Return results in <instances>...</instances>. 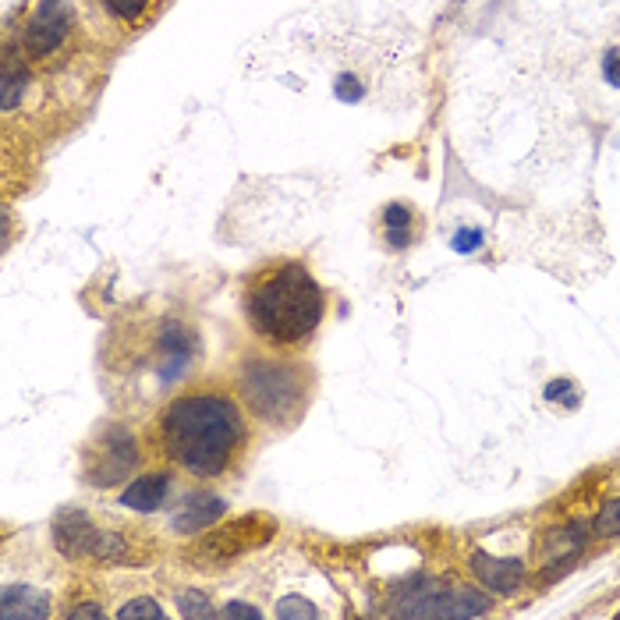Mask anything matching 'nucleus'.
Masks as SVG:
<instances>
[{
	"mask_svg": "<svg viewBox=\"0 0 620 620\" xmlns=\"http://www.w3.org/2000/svg\"><path fill=\"white\" fill-rule=\"evenodd\" d=\"M248 419L238 394L220 383H195L174 394L149 422L156 458L192 479H227L248 454Z\"/></svg>",
	"mask_w": 620,
	"mask_h": 620,
	"instance_id": "obj_1",
	"label": "nucleus"
},
{
	"mask_svg": "<svg viewBox=\"0 0 620 620\" xmlns=\"http://www.w3.org/2000/svg\"><path fill=\"white\" fill-rule=\"evenodd\" d=\"M326 316V291L298 259H270L241 284V319L263 348L302 351Z\"/></svg>",
	"mask_w": 620,
	"mask_h": 620,
	"instance_id": "obj_2",
	"label": "nucleus"
},
{
	"mask_svg": "<svg viewBox=\"0 0 620 620\" xmlns=\"http://www.w3.org/2000/svg\"><path fill=\"white\" fill-rule=\"evenodd\" d=\"M312 390V365L295 351H245L234 365V394L259 426L295 429L309 411Z\"/></svg>",
	"mask_w": 620,
	"mask_h": 620,
	"instance_id": "obj_3",
	"label": "nucleus"
},
{
	"mask_svg": "<svg viewBox=\"0 0 620 620\" xmlns=\"http://www.w3.org/2000/svg\"><path fill=\"white\" fill-rule=\"evenodd\" d=\"M277 535V521L266 514H245V518H231L224 525H213L206 532L195 535V543L185 550V564L195 571H220L231 567L234 560L248 557L252 550H263Z\"/></svg>",
	"mask_w": 620,
	"mask_h": 620,
	"instance_id": "obj_4",
	"label": "nucleus"
},
{
	"mask_svg": "<svg viewBox=\"0 0 620 620\" xmlns=\"http://www.w3.org/2000/svg\"><path fill=\"white\" fill-rule=\"evenodd\" d=\"M142 465V443L124 422H107L82 447V482L93 489H114L132 482Z\"/></svg>",
	"mask_w": 620,
	"mask_h": 620,
	"instance_id": "obj_5",
	"label": "nucleus"
},
{
	"mask_svg": "<svg viewBox=\"0 0 620 620\" xmlns=\"http://www.w3.org/2000/svg\"><path fill=\"white\" fill-rule=\"evenodd\" d=\"M149 341H153V369L160 387H174L178 380H185L202 358L199 330L181 316H163L153 326Z\"/></svg>",
	"mask_w": 620,
	"mask_h": 620,
	"instance_id": "obj_6",
	"label": "nucleus"
},
{
	"mask_svg": "<svg viewBox=\"0 0 620 620\" xmlns=\"http://www.w3.org/2000/svg\"><path fill=\"white\" fill-rule=\"evenodd\" d=\"M75 0H39L22 29V54L32 61H47L68 43L75 32Z\"/></svg>",
	"mask_w": 620,
	"mask_h": 620,
	"instance_id": "obj_7",
	"label": "nucleus"
},
{
	"mask_svg": "<svg viewBox=\"0 0 620 620\" xmlns=\"http://www.w3.org/2000/svg\"><path fill=\"white\" fill-rule=\"evenodd\" d=\"M465 571L475 585H482L486 592H493L496 599H511L532 578V567L521 557H493L486 550H472L465 560Z\"/></svg>",
	"mask_w": 620,
	"mask_h": 620,
	"instance_id": "obj_8",
	"label": "nucleus"
},
{
	"mask_svg": "<svg viewBox=\"0 0 620 620\" xmlns=\"http://www.w3.org/2000/svg\"><path fill=\"white\" fill-rule=\"evenodd\" d=\"M50 535H54V546H57V553H61V557L89 560V553H93V543H96V535H100V528H96V521L89 518L86 511H78V507H64V511H57Z\"/></svg>",
	"mask_w": 620,
	"mask_h": 620,
	"instance_id": "obj_9",
	"label": "nucleus"
},
{
	"mask_svg": "<svg viewBox=\"0 0 620 620\" xmlns=\"http://www.w3.org/2000/svg\"><path fill=\"white\" fill-rule=\"evenodd\" d=\"M592 543V525L585 518H571L564 525H553L539 535V560H560V557H582Z\"/></svg>",
	"mask_w": 620,
	"mask_h": 620,
	"instance_id": "obj_10",
	"label": "nucleus"
},
{
	"mask_svg": "<svg viewBox=\"0 0 620 620\" xmlns=\"http://www.w3.org/2000/svg\"><path fill=\"white\" fill-rule=\"evenodd\" d=\"M227 518V500L217 493H192L181 504V511L174 514L171 528L178 535H188V539H195L199 532H206V528H213L217 521Z\"/></svg>",
	"mask_w": 620,
	"mask_h": 620,
	"instance_id": "obj_11",
	"label": "nucleus"
},
{
	"mask_svg": "<svg viewBox=\"0 0 620 620\" xmlns=\"http://www.w3.org/2000/svg\"><path fill=\"white\" fill-rule=\"evenodd\" d=\"M167 496H171V472L156 468V472L135 475V479L121 489L117 504L128 507V511H135V514H156L163 504H167Z\"/></svg>",
	"mask_w": 620,
	"mask_h": 620,
	"instance_id": "obj_12",
	"label": "nucleus"
},
{
	"mask_svg": "<svg viewBox=\"0 0 620 620\" xmlns=\"http://www.w3.org/2000/svg\"><path fill=\"white\" fill-rule=\"evenodd\" d=\"M54 613L50 596L32 585H4L0 592V617L4 620H47Z\"/></svg>",
	"mask_w": 620,
	"mask_h": 620,
	"instance_id": "obj_13",
	"label": "nucleus"
},
{
	"mask_svg": "<svg viewBox=\"0 0 620 620\" xmlns=\"http://www.w3.org/2000/svg\"><path fill=\"white\" fill-rule=\"evenodd\" d=\"M380 227H383V241H387L390 252H408V248L419 241V217H415V210L401 199L383 206Z\"/></svg>",
	"mask_w": 620,
	"mask_h": 620,
	"instance_id": "obj_14",
	"label": "nucleus"
},
{
	"mask_svg": "<svg viewBox=\"0 0 620 620\" xmlns=\"http://www.w3.org/2000/svg\"><path fill=\"white\" fill-rule=\"evenodd\" d=\"M25 93H29V68H25V57L8 50V54H4V71H0V110H4V114H15L25 103Z\"/></svg>",
	"mask_w": 620,
	"mask_h": 620,
	"instance_id": "obj_15",
	"label": "nucleus"
},
{
	"mask_svg": "<svg viewBox=\"0 0 620 620\" xmlns=\"http://www.w3.org/2000/svg\"><path fill=\"white\" fill-rule=\"evenodd\" d=\"M89 560H93V564H110V567L132 564L135 550H132V543H128V539H124L121 532H103V528H100V535H96V543H93V553H89Z\"/></svg>",
	"mask_w": 620,
	"mask_h": 620,
	"instance_id": "obj_16",
	"label": "nucleus"
},
{
	"mask_svg": "<svg viewBox=\"0 0 620 620\" xmlns=\"http://www.w3.org/2000/svg\"><path fill=\"white\" fill-rule=\"evenodd\" d=\"M543 401L553 404V408H567V411H578L582 408V387L567 376H553V380L543 383Z\"/></svg>",
	"mask_w": 620,
	"mask_h": 620,
	"instance_id": "obj_17",
	"label": "nucleus"
},
{
	"mask_svg": "<svg viewBox=\"0 0 620 620\" xmlns=\"http://www.w3.org/2000/svg\"><path fill=\"white\" fill-rule=\"evenodd\" d=\"M592 539H620V496L603 500L596 511V518H589Z\"/></svg>",
	"mask_w": 620,
	"mask_h": 620,
	"instance_id": "obj_18",
	"label": "nucleus"
},
{
	"mask_svg": "<svg viewBox=\"0 0 620 620\" xmlns=\"http://www.w3.org/2000/svg\"><path fill=\"white\" fill-rule=\"evenodd\" d=\"M174 599H178V613L185 620H213V617H220V610H213L210 596H206V592H199V589H181Z\"/></svg>",
	"mask_w": 620,
	"mask_h": 620,
	"instance_id": "obj_19",
	"label": "nucleus"
},
{
	"mask_svg": "<svg viewBox=\"0 0 620 620\" xmlns=\"http://www.w3.org/2000/svg\"><path fill=\"white\" fill-rule=\"evenodd\" d=\"M117 617L121 620H163L167 617V610H163L153 596H135L117 610Z\"/></svg>",
	"mask_w": 620,
	"mask_h": 620,
	"instance_id": "obj_20",
	"label": "nucleus"
},
{
	"mask_svg": "<svg viewBox=\"0 0 620 620\" xmlns=\"http://www.w3.org/2000/svg\"><path fill=\"white\" fill-rule=\"evenodd\" d=\"M482 245H486V231L475 224H461L450 234V252H458V256H475Z\"/></svg>",
	"mask_w": 620,
	"mask_h": 620,
	"instance_id": "obj_21",
	"label": "nucleus"
},
{
	"mask_svg": "<svg viewBox=\"0 0 620 620\" xmlns=\"http://www.w3.org/2000/svg\"><path fill=\"white\" fill-rule=\"evenodd\" d=\"M103 11L124 25H135L149 11V0H100Z\"/></svg>",
	"mask_w": 620,
	"mask_h": 620,
	"instance_id": "obj_22",
	"label": "nucleus"
},
{
	"mask_svg": "<svg viewBox=\"0 0 620 620\" xmlns=\"http://www.w3.org/2000/svg\"><path fill=\"white\" fill-rule=\"evenodd\" d=\"M277 620H309V617H319V610L309 603L305 596H298V592H291V596H280L277 603Z\"/></svg>",
	"mask_w": 620,
	"mask_h": 620,
	"instance_id": "obj_23",
	"label": "nucleus"
},
{
	"mask_svg": "<svg viewBox=\"0 0 620 620\" xmlns=\"http://www.w3.org/2000/svg\"><path fill=\"white\" fill-rule=\"evenodd\" d=\"M334 96L341 103H362L365 100V86H362V78L355 75V71H341V75L334 78Z\"/></svg>",
	"mask_w": 620,
	"mask_h": 620,
	"instance_id": "obj_24",
	"label": "nucleus"
},
{
	"mask_svg": "<svg viewBox=\"0 0 620 620\" xmlns=\"http://www.w3.org/2000/svg\"><path fill=\"white\" fill-rule=\"evenodd\" d=\"M599 75L610 89H620V47H606L599 57Z\"/></svg>",
	"mask_w": 620,
	"mask_h": 620,
	"instance_id": "obj_25",
	"label": "nucleus"
},
{
	"mask_svg": "<svg viewBox=\"0 0 620 620\" xmlns=\"http://www.w3.org/2000/svg\"><path fill=\"white\" fill-rule=\"evenodd\" d=\"M220 617H227V620H259L263 617V610L259 606H252V603H224V610H220Z\"/></svg>",
	"mask_w": 620,
	"mask_h": 620,
	"instance_id": "obj_26",
	"label": "nucleus"
},
{
	"mask_svg": "<svg viewBox=\"0 0 620 620\" xmlns=\"http://www.w3.org/2000/svg\"><path fill=\"white\" fill-rule=\"evenodd\" d=\"M103 617H107V610L100 603H78L68 610V620H103Z\"/></svg>",
	"mask_w": 620,
	"mask_h": 620,
	"instance_id": "obj_27",
	"label": "nucleus"
}]
</instances>
